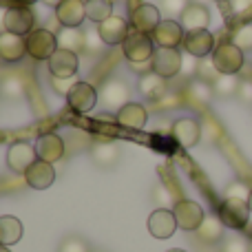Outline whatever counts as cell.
I'll use <instances>...</instances> for the list:
<instances>
[{"label": "cell", "mask_w": 252, "mask_h": 252, "mask_svg": "<svg viewBox=\"0 0 252 252\" xmlns=\"http://www.w3.org/2000/svg\"><path fill=\"white\" fill-rule=\"evenodd\" d=\"M210 60H213L215 69H217L221 75H237L241 69H244L246 56H244V51H241L237 44L221 42V44L215 47Z\"/></svg>", "instance_id": "cell-1"}, {"label": "cell", "mask_w": 252, "mask_h": 252, "mask_svg": "<svg viewBox=\"0 0 252 252\" xmlns=\"http://www.w3.org/2000/svg\"><path fill=\"white\" fill-rule=\"evenodd\" d=\"M122 53L130 64H146V62L153 60V56H155V44H153V38L148 33H142V31L133 29L128 33V38L124 40Z\"/></svg>", "instance_id": "cell-2"}, {"label": "cell", "mask_w": 252, "mask_h": 252, "mask_svg": "<svg viewBox=\"0 0 252 252\" xmlns=\"http://www.w3.org/2000/svg\"><path fill=\"white\" fill-rule=\"evenodd\" d=\"M219 219L226 228L232 230H244L248 226L250 219V206L248 199H239V197H226L219 206Z\"/></svg>", "instance_id": "cell-3"}, {"label": "cell", "mask_w": 252, "mask_h": 252, "mask_svg": "<svg viewBox=\"0 0 252 252\" xmlns=\"http://www.w3.org/2000/svg\"><path fill=\"white\" fill-rule=\"evenodd\" d=\"M25 40H27V53L33 60H49L58 51V38L49 29H33Z\"/></svg>", "instance_id": "cell-4"}, {"label": "cell", "mask_w": 252, "mask_h": 252, "mask_svg": "<svg viewBox=\"0 0 252 252\" xmlns=\"http://www.w3.org/2000/svg\"><path fill=\"white\" fill-rule=\"evenodd\" d=\"M173 213H175V219H177V226L186 232H197L206 219L204 208L197 201H190V199H179L173 206Z\"/></svg>", "instance_id": "cell-5"}, {"label": "cell", "mask_w": 252, "mask_h": 252, "mask_svg": "<svg viewBox=\"0 0 252 252\" xmlns=\"http://www.w3.org/2000/svg\"><path fill=\"white\" fill-rule=\"evenodd\" d=\"M182 66H184V56L177 49H157L151 60V71H155L164 80L179 75L182 73Z\"/></svg>", "instance_id": "cell-6"}, {"label": "cell", "mask_w": 252, "mask_h": 252, "mask_svg": "<svg viewBox=\"0 0 252 252\" xmlns=\"http://www.w3.org/2000/svg\"><path fill=\"white\" fill-rule=\"evenodd\" d=\"M35 25V13L29 7H9L4 11L2 18V27L7 33H16V35H29L33 31Z\"/></svg>", "instance_id": "cell-7"}, {"label": "cell", "mask_w": 252, "mask_h": 252, "mask_svg": "<svg viewBox=\"0 0 252 252\" xmlns=\"http://www.w3.org/2000/svg\"><path fill=\"white\" fill-rule=\"evenodd\" d=\"M184 49L188 56L204 60V58L213 56L215 51V35L208 29H199V31H186L184 35Z\"/></svg>", "instance_id": "cell-8"}, {"label": "cell", "mask_w": 252, "mask_h": 252, "mask_svg": "<svg viewBox=\"0 0 252 252\" xmlns=\"http://www.w3.org/2000/svg\"><path fill=\"white\" fill-rule=\"evenodd\" d=\"M184 27L182 22L166 18L159 22L155 31H153V40H155L157 49H177L179 44H184Z\"/></svg>", "instance_id": "cell-9"}, {"label": "cell", "mask_w": 252, "mask_h": 252, "mask_svg": "<svg viewBox=\"0 0 252 252\" xmlns=\"http://www.w3.org/2000/svg\"><path fill=\"white\" fill-rule=\"evenodd\" d=\"M35 159H38V153L29 142H13L7 151V166L18 175H25Z\"/></svg>", "instance_id": "cell-10"}, {"label": "cell", "mask_w": 252, "mask_h": 252, "mask_svg": "<svg viewBox=\"0 0 252 252\" xmlns=\"http://www.w3.org/2000/svg\"><path fill=\"white\" fill-rule=\"evenodd\" d=\"M161 22V11L159 7L151 2L137 4V7L130 11V27L135 31H142V33H153V31L159 27Z\"/></svg>", "instance_id": "cell-11"}, {"label": "cell", "mask_w": 252, "mask_h": 252, "mask_svg": "<svg viewBox=\"0 0 252 252\" xmlns=\"http://www.w3.org/2000/svg\"><path fill=\"white\" fill-rule=\"evenodd\" d=\"M49 73L51 78H75L78 73V53L69 51V49H58L51 58H49Z\"/></svg>", "instance_id": "cell-12"}, {"label": "cell", "mask_w": 252, "mask_h": 252, "mask_svg": "<svg viewBox=\"0 0 252 252\" xmlns=\"http://www.w3.org/2000/svg\"><path fill=\"white\" fill-rule=\"evenodd\" d=\"M97 91L93 84L89 82H78L73 87V91L66 95V102H69V106L73 111H78V113H91L93 109H95L97 104Z\"/></svg>", "instance_id": "cell-13"}, {"label": "cell", "mask_w": 252, "mask_h": 252, "mask_svg": "<svg viewBox=\"0 0 252 252\" xmlns=\"http://www.w3.org/2000/svg\"><path fill=\"white\" fill-rule=\"evenodd\" d=\"M177 219H175L173 210H166V208H157L151 213L148 217V232H151L155 239H168V237L175 235L177 230Z\"/></svg>", "instance_id": "cell-14"}, {"label": "cell", "mask_w": 252, "mask_h": 252, "mask_svg": "<svg viewBox=\"0 0 252 252\" xmlns=\"http://www.w3.org/2000/svg\"><path fill=\"white\" fill-rule=\"evenodd\" d=\"M97 33H100L102 42L104 44H111V47H115V44H124V40L128 38V22L124 20V18L120 16H111L109 20L100 22L97 25Z\"/></svg>", "instance_id": "cell-15"}, {"label": "cell", "mask_w": 252, "mask_h": 252, "mask_svg": "<svg viewBox=\"0 0 252 252\" xmlns=\"http://www.w3.org/2000/svg\"><path fill=\"white\" fill-rule=\"evenodd\" d=\"M56 18L66 29H78L87 18V7L82 0H62L60 7H56Z\"/></svg>", "instance_id": "cell-16"}, {"label": "cell", "mask_w": 252, "mask_h": 252, "mask_svg": "<svg viewBox=\"0 0 252 252\" xmlns=\"http://www.w3.org/2000/svg\"><path fill=\"white\" fill-rule=\"evenodd\" d=\"M25 179L31 188L35 190H44L49 188L53 182H56V170H53V164L44 159H35L33 164L29 166V170L25 173Z\"/></svg>", "instance_id": "cell-17"}, {"label": "cell", "mask_w": 252, "mask_h": 252, "mask_svg": "<svg viewBox=\"0 0 252 252\" xmlns=\"http://www.w3.org/2000/svg\"><path fill=\"white\" fill-rule=\"evenodd\" d=\"M173 137L182 144L184 148H192L201 139V124L195 118H182L173 124Z\"/></svg>", "instance_id": "cell-18"}, {"label": "cell", "mask_w": 252, "mask_h": 252, "mask_svg": "<svg viewBox=\"0 0 252 252\" xmlns=\"http://www.w3.org/2000/svg\"><path fill=\"white\" fill-rule=\"evenodd\" d=\"M184 31H199L208 29L210 25V11L208 7H204L201 2H188V7L184 9V13L179 16Z\"/></svg>", "instance_id": "cell-19"}, {"label": "cell", "mask_w": 252, "mask_h": 252, "mask_svg": "<svg viewBox=\"0 0 252 252\" xmlns=\"http://www.w3.org/2000/svg\"><path fill=\"white\" fill-rule=\"evenodd\" d=\"M35 153H38V159H44L49 164L58 161L64 155V142H62L60 135L56 133H44L38 137L35 142Z\"/></svg>", "instance_id": "cell-20"}, {"label": "cell", "mask_w": 252, "mask_h": 252, "mask_svg": "<svg viewBox=\"0 0 252 252\" xmlns=\"http://www.w3.org/2000/svg\"><path fill=\"white\" fill-rule=\"evenodd\" d=\"M146 120H148L146 109H144L142 104H137V102H128V104H124L122 109L115 113V122L120 126H124V128H130V130H142Z\"/></svg>", "instance_id": "cell-21"}, {"label": "cell", "mask_w": 252, "mask_h": 252, "mask_svg": "<svg viewBox=\"0 0 252 252\" xmlns=\"http://www.w3.org/2000/svg\"><path fill=\"white\" fill-rule=\"evenodd\" d=\"M27 56V40L25 35L16 33H0V58L4 62H20Z\"/></svg>", "instance_id": "cell-22"}, {"label": "cell", "mask_w": 252, "mask_h": 252, "mask_svg": "<svg viewBox=\"0 0 252 252\" xmlns=\"http://www.w3.org/2000/svg\"><path fill=\"white\" fill-rule=\"evenodd\" d=\"M102 102L106 106H113V109H122L124 104H128V87L120 80H109V82L102 87Z\"/></svg>", "instance_id": "cell-23"}, {"label": "cell", "mask_w": 252, "mask_h": 252, "mask_svg": "<svg viewBox=\"0 0 252 252\" xmlns=\"http://www.w3.org/2000/svg\"><path fill=\"white\" fill-rule=\"evenodd\" d=\"M137 89L144 97L148 100H159L166 93V80L161 75H157L155 71H148V73H142L137 80Z\"/></svg>", "instance_id": "cell-24"}, {"label": "cell", "mask_w": 252, "mask_h": 252, "mask_svg": "<svg viewBox=\"0 0 252 252\" xmlns=\"http://www.w3.org/2000/svg\"><path fill=\"white\" fill-rule=\"evenodd\" d=\"M22 237V223L20 219L11 217V215H4L0 217V244L2 246H13L18 244Z\"/></svg>", "instance_id": "cell-25"}, {"label": "cell", "mask_w": 252, "mask_h": 252, "mask_svg": "<svg viewBox=\"0 0 252 252\" xmlns=\"http://www.w3.org/2000/svg\"><path fill=\"white\" fill-rule=\"evenodd\" d=\"M91 157L97 166L109 168V166H113L115 161L120 159V148L115 146L113 142H97L95 146L91 148Z\"/></svg>", "instance_id": "cell-26"}, {"label": "cell", "mask_w": 252, "mask_h": 252, "mask_svg": "<svg viewBox=\"0 0 252 252\" xmlns=\"http://www.w3.org/2000/svg\"><path fill=\"white\" fill-rule=\"evenodd\" d=\"M84 7H87V18L95 25L113 16V0H87Z\"/></svg>", "instance_id": "cell-27"}, {"label": "cell", "mask_w": 252, "mask_h": 252, "mask_svg": "<svg viewBox=\"0 0 252 252\" xmlns=\"http://www.w3.org/2000/svg\"><path fill=\"white\" fill-rule=\"evenodd\" d=\"M223 223L221 219L217 217H206L204 223L199 226V230H197V235H199V239L204 241V244H217V241H221L223 237Z\"/></svg>", "instance_id": "cell-28"}, {"label": "cell", "mask_w": 252, "mask_h": 252, "mask_svg": "<svg viewBox=\"0 0 252 252\" xmlns=\"http://www.w3.org/2000/svg\"><path fill=\"white\" fill-rule=\"evenodd\" d=\"M84 44H87V33H82V31H78V29H66L64 27V31H62L60 38H58V49L78 51Z\"/></svg>", "instance_id": "cell-29"}, {"label": "cell", "mask_w": 252, "mask_h": 252, "mask_svg": "<svg viewBox=\"0 0 252 252\" xmlns=\"http://www.w3.org/2000/svg\"><path fill=\"white\" fill-rule=\"evenodd\" d=\"M239 82L241 80L237 78V75H219L213 82V91H215V95H219V97H232L239 91Z\"/></svg>", "instance_id": "cell-30"}, {"label": "cell", "mask_w": 252, "mask_h": 252, "mask_svg": "<svg viewBox=\"0 0 252 252\" xmlns=\"http://www.w3.org/2000/svg\"><path fill=\"white\" fill-rule=\"evenodd\" d=\"M188 95H190V100L197 102V104H208L210 97L215 95L213 84L204 82V80H197V82H192L190 87H188Z\"/></svg>", "instance_id": "cell-31"}, {"label": "cell", "mask_w": 252, "mask_h": 252, "mask_svg": "<svg viewBox=\"0 0 252 252\" xmlns=\"http://www.w3.org/2000/svg\"><path fill=\"white\" fill-rule=\"evenodd\" d=\"M0 93H2L4 97H9V100H18V97L25 93V84H22L20 78H16V75H7V78L0 82Z\"/></svg>", "instance_id": "cell-32"}, {"label": "cell", "mask_w": 252, "mask_h": 252, "mask_svg": "<svg viewBox=\"0 0 252 252\" xmlns=\"http://www.w3.org/2000/svg\"><path fill=\"white\" fill-rule=\"evenodd\" d=\"M230 42L237 44L241 51H250V49H252V25L239 27V29L232 33V40H230Z\"/></svg>", "instance_id": "cell-33"}, {"label": "cell", "mask_w": 252, "mask_h": 252, "mask_svg": "<svg viewBox=\"0 0 252 252\" xmlns=\"http://www.w3.org/2000/svg\"><path fill=\"white\" fill-rule=\"evenodd\" d=\"M219 75H221V73H219V71L215 69L213 60H210V62H206V58H204V60L199 62V66H197V78H199V80H204V82H208V84H213L215 80L219 78Z\"/></svg>", "instance_id": "cell-34"}, {"label": "cell", "mask_w": 252, "mask_h": 252, "mask_svg": "<svg viewBox=\"0 0 252 252\" xmlns=\"http://www.w3.org/2000/svg\"><path fill=\"white\" fill-rule=\"evenodd\" d=\"M58 252H91V248H89V244L84 239H80V237H69V239H64L60 244Z\"/></svg>", "instance_id": "cell-35"}, {"label": "cell", "mask_w": 252, "mask_h": 252, "mask_svg": "<svg viewBox=\"0 0 252 252\" xmlns=\"http://www.w3.org/2000/svg\"><path fill=\"white\" fill-rule=\"evenodd\" d=\"M75 84H78V80H75V78H51L53 91H56L58 95H64V97L73 91Z\"/></svg>", "instance_id": "cell-36"}, {"label": "cell", "mask_w": 252, "mask_h": 252, "mask_svg": "<svg viewBox=\"0 0 252 252\" xmlns=\"http://www.w3.org/2000/svg\"><path fill=\"white\" fill-rule=\"evenodd\" d=\"M188 7V0H161V9L166 16H182Z\"/></svg>", "instance_id": "cell-37"}, {"label": "cell", "mask_w": 252, "mask_h": 252, "mask_svg": "<svg viewBox=\"0 0 252 252\" xmlns=\"http://www.w3.org/2000/svg\"><path fill=\"white\" fill-rule=\"evenodd\" d=\"M221 252H248V244H246L241 237H232V239L223 241Z\"/></svg>", "instance_id": "cell-38"}, {"label": "cell", "mask_w": 252, "mask_h": 252, "mask_svg": "<svg viewBox=\"0 0 252 252\" xmlns=\"http://www.w3.org/2000/svg\"><path fill=\"white\" fill-rule=\"evenodd\" d=\"M237 97H239L244 104H252V80H241Z\"/></svg>", "instance_id": "cell-39"}, {"label": "cell", "mask_w": 252, "mask_h": 252, "mask_svg": "<svg viewBox=\"0 0 252 252\" xmlns=\"http://www.w3.org/2000/svg\"><path fill=\"white\" fill-rule=\"evenodd\" d=\"M248 195H250V190L246 186H241V184H232L226 192V197H239V199H248Z\"/></svg>", "instance_id": "cell-40"}, {"label": "cell", "mask_w": 252, "mask_h": 252, "mask_svg": "<svg viewBox=\"0 0 252 252\" xmlns=\"http://www.w3.org/2000/svg\"><path fill=\"white\" fill-rule=\"evenodd\" d=\"M230 4H232V11L239 13V16L252 9V0H230Z\"/></svg>", "instance_id": "cell-41"}, {"label": "cell", "mask_w": 252, "mask_h": 252, "mask_svg": "<svg viewBox=\"0 0 252 252\" xmlns=\"http://www.w3.org/2000/svg\"><path fill=\"white\" fill-rule=\"evenodd\" d=\"M42 2H47L49 7H53V9H56V7H60V4H62V0H42Z\"/></svg>", "instance_id": "cell-42"}, {"label": "cell", "mask_w": 252, "mask_h": 252, "mask_svg": "<svg viewBox=\"0 0 252 252\" xmlns=\"http://www.w3.org/2000/svg\"><path fill=\"white\" fill-rule=\"evenodd\" d=\"M248 206H250V213H252V190H250V195H248Z\"/></svg>", "instance_id": "cell-43"}, {"label": "cell", "mask_w": 252, "mask_h": 252, "mask_svg": "<svg viewBox=\"0 0 252 252\" xmlns=\"http://www.w3.org/2000/svg\"><path fill=\"white\" fill-rule=\"evenodd\" d=\"M168 252H186V250H179V248H175V250H168Z\"/></svg>", "instance_id": "cell-44"}, {"label": "cell", "mask_w": 252, "mask_h": 252, "mask_svg": "<svg viewBox=\"0 0 252 252\" xmlns=\"http://www.w3.org/2000/svg\"><path fill=\"white\" fill-rule=\"evenodd\" d=\"M22 2H29V4H33V2H35V0H22Z\"/></svg>", "instance_id": "cell-45"}]
</instances>
